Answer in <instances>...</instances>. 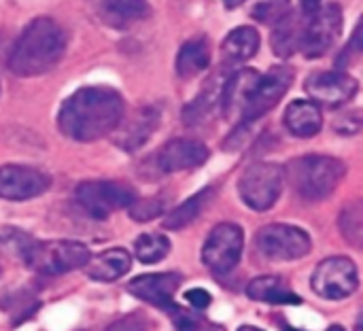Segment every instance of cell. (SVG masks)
Returning a JSON list of instances; mask_svg holds the SVG:
<instances>
[{"instance_id":"obj_15","label":"cell","mask_w":363,"mask_h":331,"mask_svg":"<svg viewBox=\"0 0 363 331\" xmlns=\"http://www.w3.org/2000/svg\"><path fill=\"white\" fill-rule=\"evenodd\" d=\"M208 147L200 140L194 138H174L168 140L160 151H157V168L164 174L172 172H183L202 166L208 159Z\"/></svg>"},{"instance_id":"obj_29","label":"cell","mask_w":363,"mask_h":331,"mask_svg":"<svg viewBox=\"0 0 363 331\" xmlns=\"http://www.w3.org/2000/svg\"><path fill=\"white\" fill-rule=\"evenodd\" d=\"M170 253V240L160 234H145L136 240V257L143 264H157Z\"/></svg>"},{"instance_id":"obj_1","label":"cell","mask_w":363,"mask_h":331,"mask_svg":"<svg viewBox=\"0 0 363 331\" xmlns=\"http://www.w3.org/2000/svg\"><path fill=\"white\" fill-rule=\"evenodd\" d=\"M125 115L121 94L106 85H89L68 96L57 113V128L77 142L100 140L119 125Z\"/></svg>"},{"instance_id":"obj_7","label":"cell","mask_w":363,"mask_h":331,"mask_svg":"<svg viewBox=\"0 0 363 331\" xmlns=\"http://www.w3.org/2000/svg\"><path fill=\"white\" fill-rule=\"evenodd\" d=\"M74 196L79 206L94 219H106L117 211L130 208L136 200V191L119 181H85Z\"/></svg>"},{"instance_id":"obj_13","label":"cell","mask_w":363,"mask_h":331,"mask_svg":"<svg viewBox=\"0 0 363 331\" xmlns=\"http://www.w3.org/2000/svg\"><path fill=\"white\" fill-rule=\"evenodd\" d=\"M304 89L315 104L338 108L355 98L359 83L355 77L347 72H315L313 77L306 79Z\"/></svg>"},{"instance_id":"obj_9","label":"cell","mask_w":363,"mask_h":331,"mask_svg":"<svg viewBox=\"0 0 363 331\" xmlns=\"http://www.w3.org/2000/svg\"><path fill=\"white\" fill-rule=\"evenodd\" d=\"M245 249V232L236 223H219L208 234L202 247V262L215 274H230Z\"/></svg>"},{"instance_id":"obj_3","label":"cell","mask_w":363,"mask_h":331,"mask_svg":"<svg viewBox=\"0 0 363 331\" xmlns=\"http://www.w3.org/2000/svg\"><path fill=\"white\" fill-rule=\"evenodd\" d=\"M283 170L294 191L308 202L330 198L347 176V164L332 155H302Z\"/></svg>"},{"instance_id":"obj_2","label":"cell","mask_w":363,"mask_h":331,"mask_svg":"<svg viewBox=\"0 0 363 331\" xmlns=\"http://www.w3.org/2000/svg\"><path fill=\"white\" fill-rule=\"evenodd\" d=\"M66 32L55 19L36 17L17 38L9 55V68L17 77H40L60 64L66 53Z\"/></svg>"},{"instance_id":"obj_38","label":"cell","mask_w":363,"mask_h":331,"mask_svg":"<svg viewBox=\"0 0 363 331\" xmlns=\"http://www.w3.org/2000/svg\"><path fill=\"white\" fill-rule=\"evenodd\" d=\"M328 331H345V327L342 325H332Z\"/></svg>"},{"instance_id":"obj_16","label":"cell","mask_w":363,"mask_h":331,"mask_svg":"<svg viewBox=\"0 0 363 331\" xmlns=\"http://www.w3.org/2000/svg\"><path fill=\"white\" fill-rule=\"evenodd\" d=\"M183 276L177 272H164V274H145L136 276L128 283V293L134 298L153 304L157 308H172L174 306V293L181 287Z\"/></svg>"},{"instance_id":"obj_40","label":"cell","mask_w":363,"mask_h":331,"mask_svg":"<svg viewBox=\"0 0 363 331\" xmlns=\"http://www.w3.org/2000/svg\"><path fill=\"white\" fill-rule=\"evenodd\" d=\"M285 331H300V330H289V327H287V330H285Z\"/></svg>"},{"instance_id":"obj_25","label":"cell","mask_w":363,"mask_h":331,"mask_svg":"<svg viewBox=\"0 0 363 331\" xmlns=\"http://www.w3.org/2000/svg\"><path fill=\"white\" fill-rule=\"evenodd\" d=\"M272 28H274L272 30V51L279 57H291L296 53V49H300L304 26H300V19L291 11L283 21H279Z\"/></svg>"},{"instance_id":"obj_10","label":"cell","mask_w":363,"mask_h":331,"mask_svg":"<svg viewBox=\"0 0 363 331\" xmlns=\"http://www.w3.org/2000/svg\"><path fill=\"white\" fill-rule=\"evenodd\" d=\"M340 32H342V9H340V4L330 2V4L317 6L313 11L311 21L302 30L300 49H302L304 57H308V60L323 57L334 47Z\"/></svg>"},{"instance_id":"obj_31","label":"cell","mask_w":363,"mask_h":331,"mask_svg":"<svg viewBox=\"0 0 363 331\" xmlns=\"http://www.w3.org/2000/svg\"><path fill=\"white\" fill-rule=\"evenodd\" d=\"M166 313H170L177 331H225L221 325H217V323H213V321H208V319H204L191 310H183L177 304L172 308H168Z\"/></svg>"},{"instance_id":"obj_36","label":"cell","mask_w":363,"mask_h":331,"mask_svg":"<svg viewBox=\"0 0 363 331\" xmlns=\"http://www.w3.org/2000/svg\"><path fill=\"white\" fill-rule=\"evenodd\" d=\"M223 2H225L228 9H238V6H240L242 2H247V0H223Z\"/></svg>"},{"instance_id":"obj_28","label":"cell","mask_w":363,"mask_h":331,"mask_svg":"<svg viewBox=\"0 0 363 331\" xmlns=\"http://www.w3.org/2000/svg\"><path fill=\"white\" fill-rule=\"evenodd\" d=\"M340 232L345 240H349L353 247L363 245V208L362 202H351L340 213Z\"/></svg>"},{"instance_id":"obj_8","label":"cell","mask_w":363,"mask_h":331,"mask_svg":"<svg viewBox=\"0 0 363 331\" xmlns=\"http://www.w3.org/2000/svg\"><path fill=\"white\" fill-rule=\"evenodd\" d=\"M313 291L330 302L351 298L359 287V272L353 259L349 257H330L323 259L311 279Z\"/></svg>"},{"instance_id":"obj_27","label":"cell","mask_w":363,"mask_h":331,"mask_svg":"<svg viewBox=\"0 0 363 331\" xmlns=\"http://www.w3.org/2000/svg\"><path fill=\"white\" fill-rule=\"evenodd\" d=\"M34 245H36V240L30 234H26V232H21L17 228H11V225L0 228V249L6 255H11L13 259L26 264V259H28Z\"/></svg>"},{"instance_id":"obj_32","label":"cell","mask_w":363,"mask_h":331,"mask_svg":"<svg viewBox=\"0 0 363 331\" xmlns=\"http://www.w3.org/2000/svg\"><path fill=\"white\" fill-rule=\"evenodd\" d=\"M164 208H166V204L162 198H145V200H134L128 211L134 221L143 223V221H151V219L160 217L164 213Z\"/></svg>"},{"instance_id":"obj_17","label":"cell","mask_w":363,"mask_h":331,"mask_svg":"<svg viewBox=\"0 0 363 331\" xmlns=\"http://www.w3.org/2000/svg\"><path fill=\"white\" fill-rule=\"evenodd\" d=\"M130 266L132 257L125 249H108L104 253L89 257V262L83 268L87 272V279L96 283H115L130 270Z\"/></svg>"},{"instance_id":"obj_34","label":"cell","mask_w":363,"mask_h":331,"mask_svg":"<svg viewBox=\"0 0 363 331\" xmlns=\"http://www.w3.org/2000/svg\"><path fill=\"white\" fill-rule=\"evenodd\" d=\"M185 300H187V304H189L191 308H196V310H204V308L213 302L211 293H208L206 289H202V287L189 289V291L185 293Z\"/></svg>"},{"instance_id":"obj_6","label":"cell","mask_w":363,"mask_h":331,"mask_svg":"<svg viewBox=\"0 0 363 331\" xmlns=\"http://www.w3.org/2000/svg\"><path fill=\"white\" fill-rule=\"evenodd\" d=\"M255 247L266 259L294 262V259H302L311 253L313 240L298 225L270 223V225H264L255 234Z\"/></svg>"},{"instance_id":"obj_14","label":"cell","mask_w":363,"mask_h":331,"mask_svg":"<svg viewBox=\"0 0 363 331\" xmlns=\"http://www.w3.org/2000/svg\"><path fill=\"white\" fill-rule=\"evenodd\" d=\"M160 121L162 111L157 106H140L121 117L119 125L113 130V140L119 149L132 153L153 136V132L160 128Z\"/></svg>"},{"instance_id":"obj_26","label":"cell","mask_w":363,"mask_h":331,"mask_svg":"<svg viewBox=\"0 0 363 331\" xmlns=\"http://www.w3.org/2000/svg\"><path fill=\"white\" fill-rule=\"evenodd\" d=\"M219 98H221V89L213 83H208L183 111V119L187 125H196L200 123L202 119H206L213 111L215 104H219Z\"/></svg>"},{"instance_id":"obj_22","label":"cell","mask_w":363,"mask_h":331,"mask_svg":"<svg viewBox=\"0 0 363 331\" xmlns=\"http://www.w3.org/2000/svg\"><path fill=\"white\" fill-rule=\"evenodd\" d=\"M208 66H211V45L204 38H191L179 49L174 68L183 81L202 74Z\"/></svg>"},{"instance_id":"obj_21","label":"cell","mask_w":363,"mask_h":331,"mask_svg":"<svg viewBox=\"0 0 363 331\" xmlns=\"http://www.w3.org/2000/svg\"><path fill=\"white\" fill-rule=\"evenodd\" d=\"M247 296L255 302L266 304H302V298L291 291L285 279L281 276H257L249 283Z\"/></svg>"},{"instance_id":"obj_18","label":"cell","mask_w":363,"mask_h":331,"mask_svg":"<svg viewBox=\"0 0 363 331\" xmlns=\"http://www.w3.org/2000/svg\"><path fill=\"white\" fill-rule=\"evenodd\" d=\"M285 125L298 138H313L323 128V115L319 104L311 100H296L285 111Z\"/></svg>"},{"instance_id":"obj_11","label":"cell","mask_w":363,"mask_h":331,"mask_svg":"<svg viewBox=\"0 0 363 331\" xmlns=\"http://www.w3.org/2000/svg\"><path fill=\"white\" fill-rule=\"evenodd\" d=\"M294 83V68L289 66H279L266 72L264 77L257 79L247 104L240 111L242 123H253L262 119L266 113H270L287 94V89Z\"/></svg>"},{"instance_id":"obj_35","label":"cell","mask_w":363,"mask_h":331,"mask_svg":"<svg viewBox=\"0 0 363 331\" xmlns=\"http://www.w3.org/2000/svg\"><path fill=\"white\" fill-rule=\"evenodd\" d=\"M319 2H321V0H302V6H304L306 13H313V11L319 6Z\"/></svg>"},{"instance_id":"obj_4","label":"cell","mask_w":363,"mask_h":331,"mask_svg":"<svg viewBox=\"0 0 363 331\" xmlns=\"http://www.w3.org/2000/svg\"><path fill=\"white\" fill-rule=\"evenodd\" d=\"M285 170L279 164L257 162L251 164L238 179L240 200L257 213L270 211L283 193Z\"/></svg>"},{"instance_id":"obj_19","label":"cell","mask_w":363,"mask_h":331,"mask_svg":"<svg viewBox=\"0 0 363 331\" xmlns=\"http://www.w3.org/2000/svg\"><path fill=\"white\" fill-rule=\"evenodd\" d=\"M259 77L262 74L257 70L245 68V70L234 72L225 81V85L221 87V98H219L225 117L242 111V106L247 104V100H249V96H251V91H253V87H255V83H257Z\"/></svg>"},{"instance_id":"obj_30","label":"cell","mask_w":363,"mask_h":331,"mask_svg":"<svg viewBox=\"0 0 363 331\" xmlns=\"http://www.w3.org/2000/svg\"><path fill=\"white\" fill-rule=\"evenodd\" d=\"M291 13V0H257L251 9V17L266 26H277Z\"/></svg>"},{"instance_id":"obj_23","label":"cell","mask_w":363,"mask_h":331,"mask_svg":"<svg viewBox=\"0 0 363 331\" xmlns=\"http://www.w3.org/2000/svg\"><path fill=\"white\" fill-rule=\"evenodd\" d=\"M102 13L115 28L132 26L151 13L149 0H102Z\"/></svg>"},{"instance_id":"obj_37","label":"cell","mask_w":363,"mask_h":331,"mask_svg":"<svg viewBox=\"0 0 363 331\" xmlns=\"http://www.w3.org/2000/svg\"><path fill=\"white\" fill-rule=\"evenodd\" d=\"M238 331H264V330H259V327H253V325H242V327H238Z\"/></svg>"},{"instance_id":"obj_39","label":"cell","mask_w":363,"mask_h":331,"mask_svg":"<svg viewBox=\"0 0 363 331\" xmlns=\"http://www.w3.org/2000/svg\"><path fill=\"white\" fill-rule=\"evenodd\" d=\"M355 331H363V327H362V321H359V323H357V327H355Z\"/></svg>"},{"instance_id":"obj_5","label":"cell","mask_w":363,"mask_h":331,"mask_svg":"<svg viewBox=\"0 0 363 331\" xmlns=\"http://www.w3.org/2000/svg\"><path fill=\"white\" fill-rule=\"evenodd\" d=\"M91 253L85 245L77 240H47L32 247L26 266L45 276H57L83 268L89 262Z\"/></svg>"},{"instance_id":"obj_12","label":"cell","mask_w":363,"mask_h":331,"mask_svg":"<svg viewBox=\"0 0 363 331\" xmlns=\"http://www.w3.org/2000/svg\"><path fill=\"white\" fill-rule=\"evenodd\" d=\"M51 187V176L32 166L6 164L0 168V198L23 202L43 196Z\"/></svg>"},{"instance_id":"obj_20","label":"cell","mask_w":363,"mask_h":331,"mask_svg":"<svg viewBox=\"0 0 363 331\" xmlns=\"http://www.w3.org/2000/svg\"><path fill=\"white\" fill-rule=\"evenodd\" d=\"M259 32L253 26L234 28L221 45V55L228 64H245L259 51Z\"/></svg>"},{"instance_id":"obj_33","label":"cell","mask_w":363,"mask_h":331,"mask_svg":"<svg viewBox=\"0 0 363 331\" xmlns=\"http://www.w3.org/2000/svg\"><path fill=\"white\" fill-rule=\"evenodd\" d=\"M151 327V321L140 315V313H132V315H125L123 319H117L115 323H111L106 331H149Z\"/></svg>"},{"instance_id":"obj_24","label":"cell","mask_w":363,"mask_h":331,"mask_svg":"<svg viewBox=\"0 0 363 331\" xmlns=\"http://www.w3.org/2000/svg\"><path fill=\"white\" fill-rule=\"evenodd\" d=\"M215 198V187H204L202 191H198L196 196L187 198L183 204H179L164 221L166 230H183L189 223H194L202 211L206 208V204H211V200Z\"/></svg>"}]
</instances>
